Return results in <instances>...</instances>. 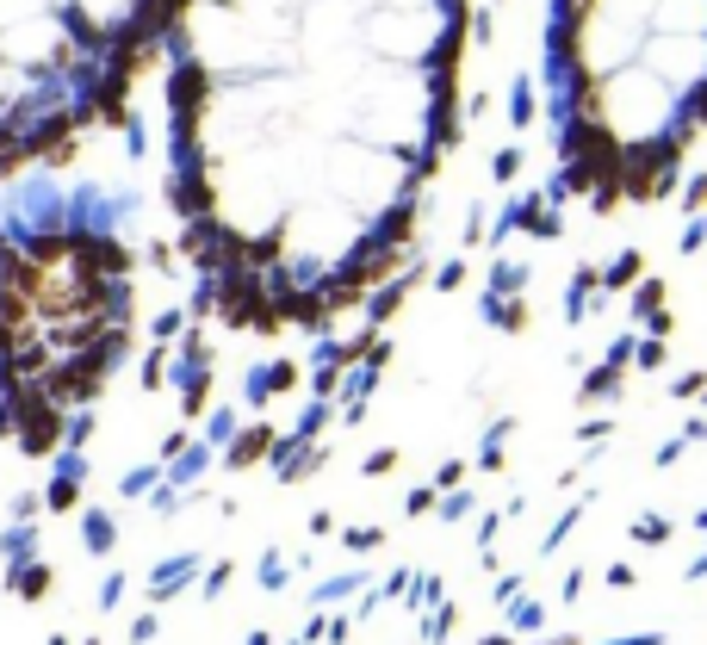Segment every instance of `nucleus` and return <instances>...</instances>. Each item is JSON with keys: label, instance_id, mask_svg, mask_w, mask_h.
Returning <instances> with one entry per match:
<instances>
[{"label": "nucleus", "instance_id": "obj_1", "mask_svg": "<svg viewBox=\"0 0 707 645\" xmlns=\"http://www.w3.org/2000/svg\"><path fill=\"white\" fill-rule=\"evenodd\" d=\"M168 205L224 329L323 335L423 236L472 0H162Z\"/></svg>", "mask_w": 707, "mask_h": 645}, {"label": "nucleus", "instance_id": "obj_46", "mask_svg": "<svg viewBox=\"0 0 707 645\" xmlns=\"http://www.w3.org/2000/svg\"><path fill=\"white\" fill-rule=\"evenodd\" d=\"M695 534L707 540V502H702V509H695Z\"/></svg>", "mask_w": 707, "mask_h": 645}, {"label": "nucleus", "instance_id": "obj_38", "mask_svg": "<svg viewBox=\"0 0 707 645\" xmlns=\"http://www.w3.org/2000/svg\"><path fill=\"white\" fill-rule=\"evenodd\" d=\"M702 392H707L702 372H682V379H676V397H702Z\"/></svg>", "mask_w": 707, "mask_h": 645}, {"label": "nucleus", "instance_id": "obj_47", "mask_svg": "<svg viewBox=\"0 0 707 645\" xmlns=\"http://www.w3.org/2000/svg\"><path fill=\"white\" fill-rule=\"evenodd\" d=\"M285 645H304V640H285Z\"/></svg>", "mask_w": 707, "mask_h": 645}, {"label": "nucleus", "instance_id": "obj_33", "mask_svg": "<svg viewBox=\"0 0 707 645\" xmlns=\"http://www.w3.org/2000/svg\"><path fill=\"white\" fill-rule=\"evenodd\" d=\"M583 590H590V571H577V565H571V571L559 577V596H565V602H577Z\"/></svg>", "mask_w": 707, "mask_h": 645}, {"label": "nucleus", "instance_id": "obj_29", "mask_svg": "<svg viewBox=\"0 0 707 645\" xmlns=\"http://www.w3.org/2000/svg\"><path fill=\"white\" fill-rule=\"evenodd\" d=\"M465 478H472V466H465V460H447L428 484H434V491H453V484H465Z\"/></svg>", "mask_w": 707, "mask_h": 645}, {"label": "nucleus", "instance_id": "obj_27", "mask_svg": "<svg viewBox=\"0 0 707 645\" xmlns=\"http://www.w3.org/2000/svg\"><path fill=\"white\" fill-rule=\"evenodd\" d=\"M236 429H243V422H236V410H217L212 429H205V447H224V441H230Z\"/></svg>", "mask_w": 707, "mask_h": 645}, {"label": "nucleus", "instance_id": "obj_10", "mask_svg": "<svg viewBox=\"0 0 707 645\" xmlns=\"http://www.w3.org/2000/svg\"><path fill=\"white\" fill-rule=\"evenodd\" d=\"M329 460H335V453L311 441V447H298V460H292V466H280V471H274V478H280V484H304V478H317V471L329 466Z\"/></svg>", "mask_w": 707, "mask_h": 645}, {"label": "nucleus", "instance_id": "obj_18", "mask_svg": "<svg viewBox=\"0 0 707 645\" xmlns=\"http://www.w3.org/2000/svg\"><path fill=\"white\" fill-rule=\"evenodd\" d=\"M354 609H323V645H348L354 640Z\"/></svg>", "mask_w": 707, "mask_h": 645}, {"label": "nucleus", "instance_id": "obj_28", "mask_svg": "<svg viewBox=\"0 0 707 645\" xmlns=\"http://www.w3.org/2000/svg\"><path fill=\"white\" fill-rule=\"evenodd\" d=\"M434 497H441L434 484H416V491L403 497V515H416V521H423V515H434Z\"/></svg>", "mask_w": 707, "mask_h": 645}, {"label": "nucleus", "instance_id": "obj_8", "mask_svg": "<svg viewBox=\"0 0 707 645\" xmlns=\"http://www.w3.org/2000/svg\"><path fill=\"white\" fill-rule=\"evenodd\" d=\"M81 540H87L94 559H106L112 546H118V521H112L106 509H87V515H81Z\"/></svg>", "mask_w": 707, "mask_h": 645}, {"label": "nucleus", "instance_id": "obj_26", "mask_svg": "<svg viewBox=\"0 0 707 645\" xmlns=\"http://www.w3.org/2000/svg\"><path fill=\"white\" fill-rule=\"evenodd\" d=\"M602 583H608V590L621 596V590H639V571H633V565H627V559H614V565L602 571Z\"/></svg>", "mask_w": 707, "mask_h": 645}, {"label": "nucleus", "instance_id": "obj_17", "mask_svg": "<svg viewBox=\"0 0 707 645\" xmlns=\"http://www.w3.org/2000/svg\"><path fill=\"white\" fill-rule=\"evenodd\" d=\"M230 583H236V559H212V565L199 571V596H205V602H217Z\"/></svg>", "mask_w": 707, "mask_h": 645}, {"label": "nucleus", "instance_id": "obj_37", "mask_svg": "<svg viewBox=\"0 0 707 645\" xmlns=\"http://www.w3.org/2000/svg\"><path fill=\"white\" fill-rule=\"evenodd\" d=\"M118 602H124V571H112L100 583V609H118Z\"/></svg>", "mask_w": 707, "mask_h": 645}, {"label": "nucleus", "instance_id": "obj_21", "mask_svg": "<svg viewBox=\"0 0 707 645\" xmlns=\"http://www.w3.org/2000/svg\"><path fill=\"white\" fill-rule=\"evenodd\" d=\"M503 528H509V515H503V509H484V515H478V528H472V546H478V552H491Z\"/></svg>", "mask_w": 707, "mask_h": 645}, {"label": "nucleus", "instance_id": "obj_34", "mask_svg": "<svg viewBox=\"0 0 707 645\" xmlns=\"http://www.w3.org/2000/svg\"><path fill=\"white\" fill-rule=\"evenodd\" d=\"M608 434H614V422H577V441H583V447H602V441H608Z\"/></svg>", "mask_w": 707, "mask_h": 645}, {"label": "nucleus", "instance_id": "obj_42", "mask_svg": "<svg viewBox=\"0 0 707 645\" xmlns=\"http://www.w3.org/2000/svg\"><path fill=\"white\" fill-rule=\"evenodd\" d=\"M682 583H707V546H702V559H695V565L682 571Z\"/></svg>", "mask_w": 707, "mask_h": 645}, {"label": "nucleus", "instance_id": "obj_14", "mask_svg": "<svg viewBox=\"0 0 707 645\" xmlns=\"http://www.w3.org/2000/svg\"><path fill=\"white\" fill-rule=\"evenodd\" d=\"M465 515H478V491L453 484V491H441V497H434V521H465Z\"/></svg>", "mask_w": 707, "mask_h": 645}, {"label": "nucleus", "instance_id": "obj_25", "mask_svg": "<svg viewBox=\"0 0 707 645\" xmlns=\"http://www.w3.org/2000/svg\"><path fill=\"white\" fill-rule=\"evenodd\" d=\"M397 460H403L397 447H373V453H366V466H360V478H391V471H397Z\"/></svg>", "mask_w": 707, "mask_h": 645}, {"label": "nucleus", "instance_id": "obj_30", "mask_svg": "<svg viewBox=\"0 0 707 645\" xmlns=\"http://www.w3.org/2000/svg\"><path fill=\"white\" fill-rule=\"evenodd\" d=\"M602 645H671V633H664V627H645V633H614V640H602Z\"/></svg>", "mask_w": 707, "mask_h": 645}, {"label": "nucleus", "instance_id": "obj_3", "mask_svg": "<svg viewBox=\"0 0 707 645\" xmlns=\"http://www.w3.org/2000/svg\"><path fill=\"white\" fill-rule=\"evenodd\" d=\"M199 571H205V559L199 552H174V559H162L155 571H149V602L162 609V602H174L180 590H193L199 583Z\"/></svg>", "mask_w": 707, "mask_h": 645}, {"label": "nucleus", "instance_id": "obj_16", "mask_svg": "<svg viewBox=\"0 0 707 645\" xmlns=\"http://www.w3.org/2000/svg\"><path fill=\"white\" fill-rule=\"evenodd\" d=\"M335 534H342V546H348V552H360V559L385 546V528H379V521H354V528H335Z\"/></svg>", "mask_w": 707, "mask_h": 645}, {"label": "nucleus", "instance_id": "obj_43", "mask_svg": "<svg viewBox=\"0 0 707 645\" xmlns=\"http://www.w3.org/2000/svg\"><path fill=\"white\" fill-rule=\"evenodd\" d=\"M682 441H689V447H702V441H707V422H702V416H695V422L682 429Z\"/></svg>", "mask_w": 707, "mask_h": 645}, {"label": "nucleus", "instance_id": "obj_36", "mask_svg": "<svg viewBox=\"0 0 707 645\" xmlns=\"http://www.w3.org/2000/svg\"><path fill=\"white\" fill-rule=\"evenodd\" d=\"M162 633V614H143V620H131V645H149Z\"/></svg>", "mask_w": 707, "mask_h": 645}, {"label": "nucleus", "instance_id": "obj_9", "mask_svg": "<svg viewBox=\"0 0 707 645\" xmlns=\"http://www.w3.org/2000/svg\"><path fill=\"white\" fill-rule=\"evenodd\" d=\"M671 534H676V521L658 515V509H645V515L627 521V540H633V546H671Z\"/></svg>", "mask_w": 707, "mask_h": 645}, {"label": "nucleus", "instance_id": "obj_49", "mask_svg": "<svg viewBox=\"0 0 707 645\" xmlns=\"http://www.w3.org/2000/svg\"><path fill=\"white\" fill-rule=\"evenodd\" d=\"M410 645H416V640H410Z\"/></svg>", "mask_w": 707, "mask_h": 645}, {"label": "nucleus", "instance_id": "obj_40", "mask_svg": "<svg viewBox=\"0 0 707 645\" xmlns=\"http://www.w3.org/2000/svg\"><path fill=\"white\" fill-rule=\"evenodd\" d=\"M186 441H193V434H186V429H174V434H168V441H162V466L174 460V453H180V447H186Z\"/></svg>", "mask_w": 707, "mask_h": 645}, {"label": "nucleus", "instance_id": "obj_22", "mask_svg": "<svg viewBox=\"0 0 707 645\" xmlns=\"http://www.w3.org/2000/svg\"><path fill=\"white\" fill-rule=\"evenodd\" d=\"M155 478H162V466H137V471H124V478H118V497H149V491H155Z\"/></svg>", "mask_w": 707, "mask_h": 645}, {"label": "nucleus", "instance_id": "obj_45", "mask_svg": "<svg viewBox=\"0 0 707 645\" xmlns=\"http://www.w3.org/2000/svg\"><path fill=\"white\" fill-rule=\"evenodd\" d=\"M243 645H274V633H261V627H254V633H248Z\"/></svg>", "mask_w": 707, "mask_h": 645}, {"label": "nucleus", "instance_id": "obj_5", "mask_svg": "<svg viewBox=\"0 0 707 645\" xmlns=\"http://www.w3.org/2000/svg\"><path fill=\"white\" fill-rule=\"evenodd\" d=\"M366 583H373V571H335V577H323V583H311V609H342V602H354Z\"/></svg>", "mask_w": 707, "mask_h": 645}, {"label": "nucleus", "instance_id": "obj_2", "mask_svg": "<svg viewBox=\"0 0 707 645\" xmlns=\"http://www.w3.org/2000/svg\"><path fill=\"white\" fill-rule=\"evenodd\" d=\"M546 81L553 199H590L596 217L671 199L707 131V0H553Z\"/></svg>", "mask_w": 707, "mask_h": 645}, {"label": "nucleus", "instance_id": "obj_48", "mask_svg": "<svg viewBox=\"0 0 707 645\" xmlns=\"http://www.w3.org/2000/svg\"><path fill=\"white\" fill-rule=\"evenodd\" d=\"M87 645H100V640H87Z\"/></svg>", "mask_w": 707, "mask_h": 645}, {"label": "nucleus", "instance_id": "obj_44", "mask_svg": "<svg viewBox=\"0 0 707 645\" xmlns=\"http://www.w3.org/2000/svg\"><path fill=\"white\" fill-rule=\"evenodd\" d=\"M478 645H522L515 633H478Z\"/></svg>", "mask_w": 707, "mask_h": 645}, {"label": "nucleus", "instance_id": "obj_13", "mask_svg": "<svg viewBox=\"0 0 707 645\" xmlns=\"http://www.w3.org/2000/svg\"><path fill=\"white\" fill-rule=\"evenodd\" d=\"M453 627H460V609H453V602H441V609L423 614V633H416V645H447V640H453Z\"/></svg>", "mask_w": 707, "mask_h": 645}, {"label": "nucleus", "instance_id": "obj_6", "mask_svg": "<svg viewBox=\"0 0 707 645\" xmlns=\"http://www.w3.org/2000/svg\"><path fill=\"white\" fill-rule=\"evenodd\" d=\"M503 609H509V633H515V640L546 633V602H540V596H528V590H522V596H515V602H503Z\"/></svg>", "mask_w": 707, "mask_h": 645}, {"label": "nucleus", "instance_id": "obj_11", "mask_svg": "<svg viewBox=\"0 0 707 645\" xmlns=\"http://www.w3.org/2000/svg\"><path fill=\"white\" fill-rule=\"evenodd\" d=\"M515 434V416H496L491 429H484V441H478V471H503V441Z\"/></svg>", "mask_w": 707, "mask_h": 645}, {"label": "nucleus", "instance_id": "obj_15", "mask_svg": "<svg viewBox=\"0 0 707 645\" xmlns=\"http://www.w3.org/2000/svg\"><path fill=\"white\" fill-rule=\"evenodd\" d=\"M583 403H608V397H621V366H614V360H608V366H596V372H590V379H583Z\"/></svg>", "mask_w": 707, "mask_h": 645}, {"label": "nucleus", "instance_id": "obj_31", "mask_svg": "<svg viewBox=\"0 0 707 645\" xmlns=\"http://www.w3.org/2000/svg\"><path fill=\"white\" fill-rule=\"evenodd\" d=\"M682 453H689V441H682V434H671V441H664V447L652 453V466H658V471H671L676 460H682Z\"/></svg>", "mask_w": 707, "mask_h": 645}, {"label": "nucleus", "instance_id": "obj_24", "mask_svg": "<svg viewBox=\"0 0 707 645\" xmlns=\"http://www.w3.org/2000/svg\"><path fill=\"white\" fill-rule=\"evenodd\" d=\"M410 577H416V565H391V571H385V583H379V602H403Z\"/></svg>", "mask_w": 707, "mask_h": 645}, {"label": "nucleus", "instance_id": "obj_7", "mask_svg": "<svg viewBox=\"0 0 707 645\" xmlns=\"http://www.w3.org/2000/svg\"><path fill=\"white\" fill-rule=\"evenodd\" d=\"M441 602H447V583H441V571H416V577H410V590H403V609L416 614V620H423L428 609H441Z\"/></svg>", "mask_w": 707, "mask_h": 645}, {"label": "nucleus", "instance_id": "obj_19", "mask_svg": "<svg viewBox=\"0 0 707 645\" xmlns=\"http://www.w3.org/2000/svg\"><path fill=\"white\" fill-rule=\"evenodd\" d=\"M323 422H335V410H329V397H317L304 416H298V429H292V441H317L323 434Z\"/></svg>", "mask_w": 707, "mask_h": 645}, {"label": "nucleus", "instance_id": "obj_35", "mask_svg": "<svg viewBox=\"0 0 707 645\" xmlns=\"http://www.w3.org/2000/svg\"><path fill=\"white\" fill-rule=\"evenodd\" d=\"M267 372H274V397H280V392H292V385H298V366H292V360H274Z\"/></svg>", "mask_w": 707, "mask_h": 645}, {"label": "nucleus", "instance_id": "obj_4", "mask_svg": "<svg viewBox=\"0 0 707 645\" xmlns=\"http://www.w3.org/2000/svg\"><path fill=\"white\" fill-rule=\"evenodd\" d=\"M267 441H274V422H243V429L224 441V466L230 471H248L267 460Z\"/></svg>", "mask_w": 707, "mask_h": 645}, {"label": "nucleus", "instance_id": "obj_23", "mask_svg": "<svg viewBox=\"0 0 707 645\" xmlns=\"http://www.w3.org/2000/svg\"><path fill=\"white\" fill-rule=\"evenodd\" d=\"M528 590V571H496V583H491V602L503 609V602H515Z\"/></svg>", "mask_w": 707, "mask_h": 645}, {"label": "nucleus", "instance_id": "obj_12", "mask_svg": "<svg viewBox=\"0 0 707 645\" xmlns=\"http://www.w3.org/2000/svg\"><path fill=\"white\" fill-rule=\"evenodd\" d=\"M254 583H261L267 596L292 590V565H285V552H280V546H267V552H261V565H254Z\"/></svg>", "mask_w": 707, "mask_h": 645}, {"label": "nucleus", "instance_id": "obj_41", "mask_svg": "<svg viewBox=\"0 0 707 645\" xmlns=\"http://www.w3.org/2000/svg\"><path fill=\"white\" fill-rule=\"evenodd\" d=\"M298 640H304V645H323V609L304 620V633H298Z\"/></svg>", "mask_w": 707, "mask_h": 645}, {"label": "nucleus", "instance_id": "obj_20", "mask_svg": "<svg viewBox=\"0 0 707 645\" xmlns=\"http://www.w3.org/2000/svg\"><path fill=\"white\" fill-rule=\"evenodd\" d=\"M243 403H248V410H267V403H274V372H267V366H254V372H248Z\"/></svg>", "mask_w": 707, "mask_h": 645}, {"label": "nucleus", "instance_id": "obj_39", "mask_svg": "<svg viewBox=\"0 0 707 645\" xmlns=\"http://www.w3.org/2000/svg\"><path fill=\"white\" fill-rule=\"evenodd\" d=\"M522 645H583L577 633H533V640H522Z\"/></svg>", "mask_w": 707, "mask_h": 645}, {"label": "nucleus", "instance_id": "obj_32", "mask_svg": "<svg viewBox=\"0 0 707 645\" xmlns=\"http://www.w3.org/2000/svg\"><path fill=\"white\" fill-rule=\"evenodd\" d=\"M304 528H311V540H329V534H335V509H311V515H304Z\"/></svg>", "mask_w": 707, "mask_h": 645}]
</instances>
